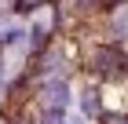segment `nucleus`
I'll return each instance as SVG.
<instances>
[{
  "mask_svg": "<svg viewBox=\"0 0 128 124\" xmlns=\"http://www.w3.org/2000/svg\"><path fill=\"white\" fill-rule=\"evenodd\" d=\"M44 102H48V106H59V110H66V102H70V88L62 84V80H51V84L44 88Z\"/></svg>",
  "mask_w": 128,
  "mask_h": 124,
  "instance_id": "nucleus-1",
  "label": "nucleus"
},
{
  "mask_svg": "<svg viewBox=\"0 0 128 124\" xmlns=\"http://www.w3.org/2000/svg\"><path fill=\"white\" fill-rule=\"evenodd\" d=\"M40 124H66V110H59V106H44Z\"/></svg>",
  "mask_w": 128,
  "mask_h": 124,
  "instance_id": "nucleus-3",
  "label": "nucleus"
},
{
  "mask_svg": "<svg viewBox=\"0 0 128 124\" xmlns=\"http://www.w3.org/2000/svg\"><path fill=\"white\" fill-rule=\"evenodd\" d=\"M99 69L102 73H117L121 69V55L117 51H99Z\"/></svg>",
  "mask_w": 128,
  "mask_h": 124,
  "instance_id": "nucleus-2",
  "label": "nucleus"
},
{
  "mask_svg": "<svg viewBox=\"0 0 128 124\" xmlns=\"http://www.w3.org/2000/svg\"><path fill=\"white\" fill-rule=\"evenodd\" d=\"M40 0H22V11H30V7H37Z\"/></svg>",
  "mask_w": 128,
  "mask_h": 124,
  "instance_id": "nucleus-6",
  "label": "nucleus"
},
{
  "mask_svg": "<svg viewBox=\"0 0 128 124\" xmlns=\"http://www.w3.org/2000/svg\"><path fill=\"white\" fill-rule=\"evenodd\" d=\"M102 124H128V117H124V113H106Z\"/></svg>",
  "mask_w": 128,
  "mask_h": 124,
  "instance_id": "nucleus-5",
  "label": "nucleus"
},
{
  "mask_svg": "<svg viewBox=\"0 0 128 124\" xmlns=\"http://www.w3.org/2000/svg\"><path fill=\"white\" fill-rule=\"evenodd\" d=\"M84 113L99 117V95H95V91H84Z\"/></svg>",
  "mask_w": 128,
  "mask_h": 124,
  "instance_id": "nucleus-4",
  "label": "nucleus"
}]
</instances>
